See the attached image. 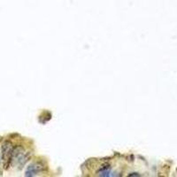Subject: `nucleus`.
<instances>
[{
	"label": "nucleus",
	"instance_id": "1",
	"mask_svg": "<svg viewBox=\"0 0 177 177\" xmlns=\"http://www.w3.org/2000/svg\"><path fill=\"white\" fill-rule=\"evenodd\" d=\"M0 160H1V159H0Z\"/></svg>",
	"mask_w": 177,
	"mask_h": 177
}]
</instances>
